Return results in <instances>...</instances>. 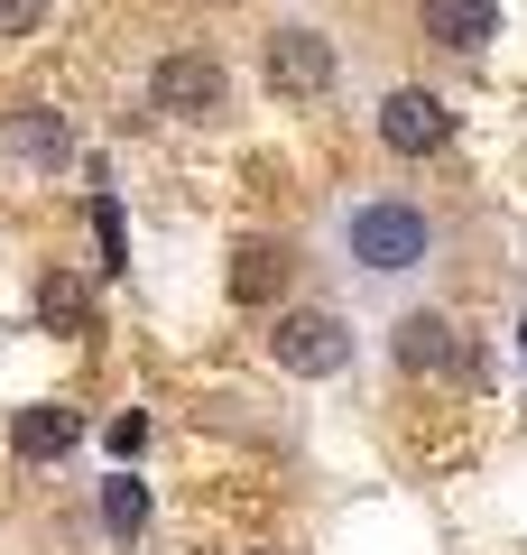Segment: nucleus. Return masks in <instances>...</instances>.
<instances>
[{"mask_svg":"<svg viewBox=\"0 0 527 555\" xmlns=\"http://www.w3.org/2000/svg\"><path fill=\"white\" fill-rule=\"evenodd\" d=\"M380 149H389V158H408V167L445 158V149H453V102L426 93V83H398V93L380 102Z\"/></svg>","mask_w":527,"mask_h":555,"instance_id":"20e7f679","label":"nucleus"},{"mask_svg":"<svg viewBox=\"0 0 527 555\" xmlns=\"http://www.w3.org/2000/svg\"><path fill=\"white\" fill-rule=\"evenodd\" d=\"M287 278H296V250H287V241H241V250H232V278H222V287H232V306L269 315V306L287 297Z\"/></svg>","mask_w":527,"mask_h":555,"instance_id":"6e6552de","label":"nucleus"},{"mask_svg":"<svg viewBox=\"0 0 527 555\" xmlns=\"http://www.w3.org/2000/svg\"><path fill=\"white\" fill-rule=\"evenodd\" d=\"M93 241H102V269H112V278L130 269V241H120V204H112V195L93 204Z\"/></svg>","mask_w":527,"mask_h":555,"instance_id":"ddd939ff","label":"nucleus"},{"mask_svg":"<svg viewBox=\"0 0 527 555\" xmlns=\"http://www.w3.org/2000/svg\"><path fill=\"white\" fill-rule=\"evenodd\" d=\"M518 352H527V324H518Z\"/></svg>","mask_w":527,"mask_h":555,"instance_id":"dca6fc26","label":"nucleus"},{"mask_svg":"<svg viewBox=\"0 0 527 555\" xmlns=\"http://www.w3.org/2000/svg\"><path fill=\"white\" fill-rule=\"evenodd\" d=\"M83 444V416L75 408H56V398H47V408H20L10 416V454L28 463V473H38V463H65Z\"/></svg>","mask_w":527,"mask_h":555,"instance_id":"1a4fd4ad","label":"nucleus"},{"mask_svg":"<svg viewBox=\"0 0 527 555\" xmlns=\"http://www.w3.org/2000/svg\"><path fill=\"white\" fill-rule=\"evenodd\" d=\"M139 444H149V416H139V408H130V416H112V454H120V463H139Z\"/></svg>","mask_w":527,"mask_h":555,"instance_id":"2eb2a0df","label":"nucleus"},{"mask_svg":"<svg viewBox=\"0 0 527 555\" xmlns=\"http://www.w3.org/2000/svg\"><path fill=\"white\" fill-rule=\"evenodd\" d=\"M389 352H398V371H416V379H472V371H481V361H472V343H463V324L435 315V306L398 315Z\"/></svg>","mask_w":527,"mask_h":555,"instance_id":"39448f33","label":"nucleus"},{"mask_svg":"<svg viewBox=\"0 0 527 555\" xmlns=\"http://www.w3.org/2000/svg\"><path fill=\"white\" fill-rule=\"evenodd\" d=\"M149 102L167 120H222V112H232V75H222L214 47H176V56L149 75Z\"/></svg>","mask_w":527,"mask_h":555,"instance_id":"7ed1b4c3","label":"nucleus"},{"mask_svg":"<svg viewBox=\"0 0 527 555\" xmlns=\"http://www.w3.org/2000/svg\"><path fill=\"white\" fill-rule=\"evenodd\" d=\"M47 0H0V38H38Z\"/></svg>","mask_w":527,"mask_h":555,"instance_id":"4468645a","label":"nucleus"},{"mask_svg":"<svg viewBox=\"0 0 527 555\" xmlns=\"http://www.w3.org/2000/svg\"><path fill=\"white\" fill-rule=\"evenodd\" d=\"M426 38L453 47V56H481L500 38V0H426Z\"/></svg>","mask_w":527,"mask_h":555,"instance_id":"9d476101","label":"nucleus"},{"mask_svg":"<svg viewBox=\"0 0 527 555\" xmlns=\"http://www.w3.org/2000/svg\"><path fill=\"white\" fill-rule=\"evenodd\" d=\"M38 315L56 324V334H93V287H83L75 269H47L38 278Z\"/></svg>","mask_w":527,"mask_h":555,"instance_id":"9b49d317","label":"nucleus"},{"mask_svg":"<svg viewBox=\"0 0 527 555\" xmlns=\"http://www.w3.org/2000/svg\"><path fill=\"white\" fill-rule=\"evenodd\" d=\"M351 352H361V334H351V315H333V306H278L269 315V361L287 379H343Z\"/></svg>","mask_w":527,"mask_h":555,"instance_id":"f03ea898","label":"nucleus"},{"mask_svg":"<svg viewBox=\"0 0 527 555\" xmlns=\"http://www.w3.org/2000/svg\"><path fill=\"white\" fill-rule=\"evenodd\" d=\"M0 158H20V167H38V177H56V167L75 158V130H65V112L20 102V112L0 120Z\"/></svg>","mask_w":527,"mask_h":555,"instance_id":"0eeeda50","label":"nucleus"},{"mask_svg":"<svg viewBox=\"0 0 527 555\" xmlns=\"http://www.w3.org/2000/svg\"><path fill=\"white\" fill-rule=\"evenodd\" d=\"M259 65H269V93H278V102H324L333 75H343V56H333L324 28H278Z\"/></svg>","mask_w":527,"mask_h":555,"instance_id":"423d86ee","label":"nucleus"},{"mask_svg":"<svg viewBox=\"0 0 527 555\" xmlns=\"http://www.w3.org/2000/svg\"><path fill=\"white\" fill-rule=\"evenodd\" d=\"M102 537H112V546H139V537H149V481L139 473L102 481Z\"/></svg>","mask_w":527,"mask_h":555,"instance_id":"f8f14e48","label":"nucleus"},{"mask_svg":"<svg viewBox=\"0 0 527 555\" xmlns=\"http://www.w3.org/2000/svg\"><path fill=\"white\" fill-rule=\"evenodd\" d=\"M333 241H343V259L361 278H416L445 232H435V214H426V204H408V195H361V204H343Z\"/></svg>","mask_w":527,"mask_h":555,"instance_id":"f257e3e1","label":"nucleus"}]
</instances>
